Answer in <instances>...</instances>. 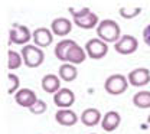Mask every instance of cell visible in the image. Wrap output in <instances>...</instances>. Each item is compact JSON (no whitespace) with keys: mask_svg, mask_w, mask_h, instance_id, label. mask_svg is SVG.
Segmentation results:
<instances>
[{"mask_svg":"<svg viewBox=\"0 0 150 134\" xmlns=\"http://www.w3.org/2000/svg\"><path fill=\"white\" fill-rule=\"evenodd\" d=\"M68 12L72 15V19H76V18H82L85 15H88L91 12L90 7H81V9H75V7H69Z\"/></svg>","mask_w":150,"mask_h":134,"instance_id":"cell-25","label":"cell"},{"mask_svg":"<svg viewBox=\"0 0 150 134\" xmlns=\"http://www.w3.org/2000/svg\"><path fill=\"white\" fill-rule=\"evenodd\" d=\"M85 52L91 59H103L108 54V45L101 39H90L85 43Z\"/></svg>","mask_w":150,"mask_h":134,"instance_id":"cell-5","label":"cell"},{"mask_svg":"<svg viewBox=\"0 0 150 134\" xmlns=\"http://www.w3.org/2000/svg\"><path fill=\"white\" fill-rule=\"evenodd\" d=\"M40 85H42V90L48 94H54L61 90V78L55 75V74H48L42 78L40 81Z\"/></svg>","mask_w":150,"mask_h":134,"instance_id":"cell-12","label":"cell"},{"mask_svg":"<svg viewBox=\"0 0 150 134\" xmlns=\"http://www.w3.org/2000/svg\"><path fill=\"white\" fill-rule=\"evenodd\" d=\"M79 120L82 121L84 126H87V127H94V126H97V124L101 123L103 115L100 113V110H97V108H85V110L82 111Z\"/></svg>","mask_w":150,"mask_h":134,"instance_id":"cell-14","label":"cell"},{"mask_svg":"<svg viewBox=\"0 0 150 134\" xmlns=\"http://www.w3.org/2000/svg\"><path fill=\"white\" fill-rule=\"evenodd\" d=\"M143 40L147 46H150V25H147L143 30Z\"/></svg>","mask_w":150,"mask_h":134,"instance_id":"cell-26","label":"cell"},{"mask_svg":"<svg viewBox=\"0 0 150 134\" xmlns=\"http://www.w3.org/2000/svg\"><path fill=\"white\" fill-rule=\"evenodd\" d=\"M58 77L61 78L62 81H65V82H72L76 79L78 77V69H76V66L72 65V63H62L61 66H59V71H58Z\"/></svg>","mask_w":150,"mask_h":134,"instance_id":"cell-18","label":"cell"},{"mask_svg":"<svg viewBox=\"0 0 150 134\" xmlns=\"http://www.w3.org/2000/svg\"><path fill=\"white\" fill-rule=\"evenodd\" d=\"M51 30H52V33L55 36L64 38V36H67V35L71 33L72 23H71V20L67 19V18H56L51 23Z\"/></svg>","mask_w":150,"mask_h":134,"instance_id":"cell-11","label":"cell"},{"mask_svg":"<svg viewBox=\"0 0 150 134\" xmlns=\"http://www.w3.org/2000/svg\"><path fill=\"white\" fill-rule=\"evenodd\" d=\"M75 102V94L69 88H61L54 95V104L59 110H67L72 107Z\"/></svg>","mask_w":150,"mask_h":134,"instance_id":"cell-7","label":"cell"},{"mask_svg":"<svg viewBox=\"0 0 150 134\" xmlns=\"http://www.w3.org/2000/svg\"><path fill=\"white\" fill-rule=\"evenodd\" d=\"M133 104L140 108V110H146V108H150V91H139L133 95Z\"/></svg>","mask_w":150,"mask_h":134,"instance_id":"cell-20","label":"cell"},{"mask_svg":"<svg viewBox=\"0 0 150 134\" xmlns=\"http://www.w3.org/2000/svg\"><path fill=\"white\" fill-rule=\"evenodd\" d=\"M120 123H121V115L117 111H108L101 120V127L105 131H114L118 128Z\"/></svg>","mask_w":150,"mask_h":134,"instance_id":"cell-15","label":"cell"},{"mask_svg":"<svg viewBox=\"0 0 150 134\" xmlns=\"http://www.w3.org/2000/svg\"><path fill=\"white\" fill-rule=\"evenodd\" d=\"M23 63V58H22V54H19L16 51H7V68L10 71H15V69H19Z\"/></svg>","mask_w":150,"mask_h":134,"instance_id":"cell-21","label":"cell"},{"mask_svg":"<svg viewBox=\"0 0 150 134\" xmlns=\"http://www.w3.org/2000/svg\"><path fill=\"white\" fill-rule=\"evenodd\" d=\"M139 40L133 35H123L117 43H114V49L120 55H131L137 51Z\"/></svg>","mask_w":150,"mask_h":134,"instance_id":"cell-6","label":"cell"},{"mask_svg":"<svg viewBox=\"0 0 150 134\" xmlns=\"http://www.w3.org/2000/svg\"><path fill=\"white\" fill-rule=\"evenodd\" d=\"M46 108H48L46 102H45V101H42V99H38L36 104H35L29 111H30L32 114H35V115H40V114H43V113L46 111Z\"/></svg>","mask_w":150,"mask_h":134,"instance_id":"cell-24","label":"cell"},{"mask_svg":"<svg viewBox=\"0 0 150 134\" xmlns=\"http://www.w3.org/2000/svg\"><path fill=\"white\" fill-rule=\"evenodd\" d=\"M97 36L105 43H117L121 38V29L115 20H101L97 26Z\"/></svg>","mask_w":150,"mask_h":134,"instance_id":"cell-1","label":"cell"},{"mask_svg":"<svg viewBox=\"0 0 150 134\" xmlns=\"http://www.w3.org/2000/svg\"><path fill=\"white\" fill-rule=\"evenodd\" d=\"M55 120L58 124L65 126V127H72L78 123V115L75 114V111L67 108V110H58L55 113Z\"/></svg>","mask_w":150,"mask_h":134,"instance_id":"cell-13","label":"cell"},{"mask_svg":"<svg viewBox=\"0 0 150 134\" xmlns=\"http://www.w3.org/2000/svg\"><path fill=\"white\" fill-rule=\"evenodd\" d=\"M147 124H149V127H150V115L147 117Z\"/></svg>","mask_w":150,"mask_h":134,"instance_id":"cell-27","label":"cell"},{"mask_svg":"<svg viewBox=\"0 0 150 134\" xmlns=\"http://www.w3.org/2000/svg\"><path fill=\"white\" fill-rule=\"evenodd\" d=\"M87 56L88 55L85 52V48H82L78 43H75V45H72V48L69 49V52L67 55V62L72 63V65H79V63L85 62Z\"/></svg>","mask_w":150,"mask_h":134,"instance_id":"cell-16","label":"cell"},{"mask_svg":"<svg viewBox=\"0 0 150 134\" xmlns=\"http://www.w3.org/2000/svg\"><path fill=\"white\" fill-rule=\"evenodd\" d=\"M74 39H62L56 43L55 46V56L61 61V62H65L67 63V55L69 52V49L72 48V45H75Z\"/></svg>","mask_w":150,"mask_h":134,"instance_id":"cell-17","label":"cell"},{"mask_svg":"<svg viewBox=\"0 0 150 134\" xmlns=\"http://www.w3.org/2000/svg\"><path fill=\"white\" fill-rule=\"evenodd\" d=\"M39 99L35 94V91H32L30 88H22V90H19L18 92L15 94V101H16V104L20 105V107H23V108H32L35 104H36V101Z\"/></svg>","mask_w":150,"mask_h":134,"instance_id":"cell-8","label":"cell"},{"mask_svg":"<svg viewBox=\"0 0 150 134\" xmlns=\"http://www.w3.org/2000/svg\"><path fill=\"white\" fill-rule=\"evenodd\" d=\"M32 40L35 42L38 48H46L54 42V33L48 28H36L32 32Z\"/></svg>","mask_w":150,"mask_h":134,"instance_id":"cell-9","label":"cell"},{"mask_svg":"<svg viewBox=\"0 0 150 134\" xmlns=\"http://www.w3.org/2000/svg\"><path fill=\"white\" fill-rule=\"evenodd\" d=\"M20 54H22V58H23V63L28 68H38L45 61V52L40 48H38L36 45L23 46Z\"/></svg>","mask_w":150,"mask_h":134,"instance_id":"cell-2","label":"cell"},{"mask_svg":"<svg viewBox=\"0 0 150 134\" xmlns=\"http://www.w3.org/2000/svg\"><path fill=\"white\" fill-rule=\"evenodd\" d=\"M6 81H7V94L12 95V94H16L19 91V87H20V79H19L18 75L15 74H7L6 77Z\"/></svg>","mask_w":150,"mask_h":134,"instance_id":"cell-22","label":"cell"},{"mask_svg":"<svg viewBox=\"0 0 150 134\" xmlns=\"http://www.w3.org/2000/svg\"><path fill=\"white\" fill-rule=\"evenodd\" d=\"M129 84L131 87H144L150 82V69L147 68H136L129 74Z\"/></svg>","mask_w":150,"mask_h":134,"instance_id":"cell-10","label":"cell"},{"mask_svg":"<svg viewBox=\"0 0 150 134\" xmlns=\"http://www.w3.org/2000/svg\"><path fill=\"white\" fill-rule=\"evenodd\" d=\"M129 87V79L123 74H114L105 79L104 82V90L110 95H121L127 91Z\"/></svg>","mask_w":150,"mask_h":134,"instance_id":"cell-3","label":"cell"},{"mask_svg":"<svg viewBox=\"0 0 150 134\" xmlns=\"http://www.w3.org/2000/svg\"><path fill=\"white\" fill-rule=\"evenodd\" d=\"M118 13H120V16L123 19H134V18H137L142 13V7H136V6L127 7V6H123V7H120Z\"/></svg>","mask_w":150,"mask_h":134,"instance_id":"cell-23","label":"cell"},{"mask_svg":"<svg viewBox=\"0 0 150 134\" xmlns=\"http://www.w3.org/2000/svg\"><path fill=\"white\" fill-rule=\"evenodd\" d=\"M74 23L78 28H81V29H94V28L98 26L100 20H98V16L94 12H90L88 15H85L82 18L74 19Z\"/></svg>","mask_w":150,"mask_h":134,"instance_id":"cell-19","label":"cell"},{"mask_svg":"<svg viewBox=\"0 0 150 134\" xmlns=\"http://www.w3.org/2000/svg\"><path fill=\"white\" fill-rule=\"evenodd\" d=\"M9 39H10V43L26 46L28 42L32 40V32L25 25L13 23L12 28H10V30H9Z\"/></svg>","mask_w":150,"mask_h":134,"instance_id":"cell-4","label":"cell"},{"mask_svg":"<svg viewBox=\"0 0 150 134\" xmlns=\"http://www.w3.org/2000/svg\"><path fill=\"white\" fill-rule=\"evenodd\" d=\"M91 134H94V133H91Z\"/></svg>","mask_w":150,"mask_h":134,"instance_id":"cell-28","label":"cell"}]
</instances>
